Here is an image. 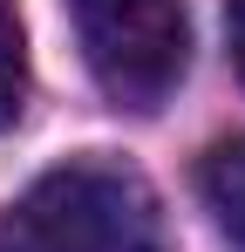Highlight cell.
<instances>
[{
    "label": "cell",
    "instance_id": "cell-1",
    "mask_svg": "<svg viewBox=\"0 0 245 252\" xmlns=\"http://www.w3.org/2000/svg\"><path fill=\"white\" fill-rule=\"evenodd\" d=\"M0 252H163V205L129 164L68 157L0 211Z\"/></svg>",
    "mask_w": 245,
    "mask_h": 252
},
{
    "label": "cell",
    "instance_id": "cell-5",
    "mask_svg": "<svg viewBox=\"0 0 245 252\" xmlns=\"http://www.w3.org/2000/svg\"><path fill=\"white\" fill-rule=\"evenodd\" d=\"M225 34H232V62H239V75H245V0L225 7Z\"/></svg>",
    "mask_w": 245,
    "mask_h": 252
},
{
    "label": "cell",
    "instance_id": "cell-2",
    "mask_svg": "<svg viewBox=\"0 0 245 252\" xmlns=\"http://www.w3.org/2000/svg\"><path fill=\"white\" fill-rule=\"evenodd\" d=\"M89 75L122 109H157L191 62L184 0H68Z\"/></svg>",
    "mask_w": 245,
    "mask_h": 252
},
{
    "label": "cell",
    "instance_id": "cell-3",
    "mask_svg": "<svg viewBox=\"0 0 245 252\" xmlns=\"http://www.w3.org/2000/svg\"><path fill=\"white\" fill-rule=\"evenodd\" d=\"M198 198L204 211L218 218V232L245 252V136H225V143H211L198 164Z\"/></svg>",
    "mask_w": 245,
    "mask_h": 252
},
{
    "label": "cell",
    "instance_id": "cell-4",
    "mask_svg": "<svg viewBox=\"0 0 245 252\" xmlns=\"http://www.w3.org/2000/svg\"><path fill=\"white\" fill-rule=\"evenodd\" d=\"M28 95V34H21V7L0 0V129L21 116Z\"/></svg>",
    "mask_w": 245,
    "mask_h": 252
}]
</instances>
